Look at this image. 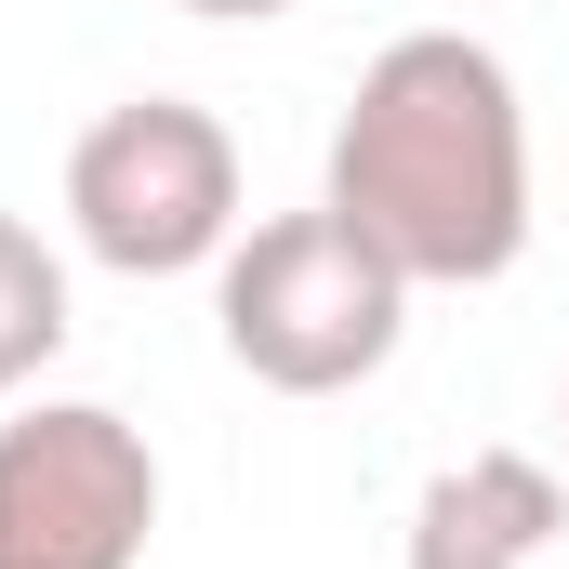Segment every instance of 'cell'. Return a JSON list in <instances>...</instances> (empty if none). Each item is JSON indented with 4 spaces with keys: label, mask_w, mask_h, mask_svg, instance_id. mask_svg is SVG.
Here are the masks:
<instances>
[{
    "label": "cell",
    "mask_w": 569,
    "mask_h": 569,
    "mask_svg": "<svg viewBox=\"0 0 569 569\" xmlns=\"http://www.w3.org/2000/svg\"><path fill=\"white\" fill-rule=\"evenodd\" d=\"M411 291H477L530 252V107L517 67L463 27H411L358 67L318 186Z\"/></svg>",
    "instance_id": "cell-1"
},
{
    "label": "cell",
    "mask_w": 569,
    "mask_h": 569,
    "mask_svg": "<svg viewBox=\"0 0 569 569\" xmlns=\"http://www.w3.org/2000/svg\"><path fill=\"white\" fill-rule=\"evenodd\" d=\"M212 318H226V358L279 398H345L398 358L411 331V279L318 199V212H266L252 239H226L212 266Z\"/></svg>",
    "instance_id": "cell-2"
},
{
    "label": "cell",
    "mask_w": 569,
    "mask_h": 569,
    "mask_svg": "<svg viewBox=\"0 0 569 569\" xmlns=\"http://www.w3.org/2000/svg\"><path fill=\"white\" fill-rule=\"evenodd\" d=\"M67 226L107 279H186L239 239V133L186 93H133L67 146Z\"/></svg>",
    "instance_id": "cell-3"
},
{
    "label": "cell",
    "mask_w": 569,
    "mask_h": 569,
    "mask_svg": "<svg viewBox=\"0 0 569 569\" xmlns=\"http://www.w3.org/2000/svg\"><path fill=\"white\" fill-rule=\"evenodd\" d=\"M159 450L107 398H40L0 425V569H146Z\"/></svg>",
    "instance_id": "cell-4"
},
{
    "label": "cell",
    "mask_w": 569,
    "mask_h": 569,
    "mask_svg": "<svg viewBox=\"0 0 569 569\" xmlns=\"http://www.w3.org/2000/svg\"><path fill=\"white\" fill-rule=\"evenodd\" d=\"M557 530H569V477L543 450H463L425 477L398 569H543Z\"/></svg>",
    "instance_id": "cell-5"
},
{
    "label": "cell",
    "mask_w": 569,
    "mask_h": 569,
    "mask_svg": "<svg viewBox=\"0 0 569 569\" xmlns=\"http://www.w3.org/2000/svg\"><path fill=\"white\" fill-rule=\"evenodd\" d=\"M67 345V266L27 212H0V398H27Z\"/></svg>",
    "instance_id": "cell-6"
},
{
    "label": "cell",
    "mask_w": 569,
    "mask_h": 569,
    "mask_svg": "<svg viewBox=\"0 0 569 569\" xmlns=\"http://www.w3.org/2000/svg\"><path fill=\"white\" fill-rule=\"evenodd\" d=\"M172 13H199V27H266V13H291V0H172Z\"/></svg>",
    "instance_id": "cell-7"
},
{
    "label": "cell",
    "mask_w": 569,
    "mask_h": 569,
    "mask_svg": "<svg viewBox=\"0 0 569 569\" xmlns=\"http://www.w3.org/2000/svg\"><path fill=\"white\" fill-rule=\"evenodd\" d=\"M557 425H569V398H557Z\"/></svg>",
    "instance_id": "cell-8"
}]
</instances>
